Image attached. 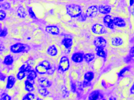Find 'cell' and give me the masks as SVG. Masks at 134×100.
I'll use <instances>...</instances> for the list:
<instances>
[{"label": "cell", "mask_w": 134, "mask_h": 100, "mask_svg": "<svg viewBox=\"0 0 134 100\" xmlns=\"http://www.w3.org/2000/svg\"><path fill=\"white\" fill-rule=\"evenodd\" d=\"M67 13L72 17H76L80 15L82 10L80 6L78 5L71 4L67 6Z\"/></svg>", "instance_id": "1"}, {"label": "cell", "mask_w": 134, "mask_h": 100, "mask_svg": "<svg viewBox=\"0 0 134 100\" xmlns=\"http://www.w3.org/2000/svg\"><path fill=\"white\" fill-rule=\"evenodd\" d=\"M30 49V47L28 44L17 43L13 44L10 48L11 51L14 53L21 52H27Z\"/></svg>", "instance_id": "2"}, {"label": "cell", "mask_w": 134, "mask_h": 100, "mask_svg": "<svg viewBox=\"0 0 134 100\" xmlns=\"http://www.w3.org/2000/svg\"><path fill=\"white\" fill-rule=\"evenodd\" d=\"M69 61L67 57L63 56L60 61L59 67L63 71H65L69 68Z\"/></svg>", "instance_id": "3"}, {"label": "cell", "mask_w": 134, "mask_h": 100, "mask_svg": "<svg viewBox=\"0 0 134 100\" xmlns=\"http://www.w3.org/2000/svg\"><path fill=\"white\" fill-rule=\"evenodd\" d=\"M93 32L97 34H102L105 32V30L103 26L100 24L95 25L92 28Z\"/></svg>", "instance_id": "4"}, {"label": "cell", "mask_w": 134, "mask_h": 100, "mask_svg": "<svg viewBox=\"0 0 134 100\" xmlns=\"http://www.w3.org/2000/svg\"><path fill=\"white\" fill-rule=\"evenodd\" d=\"M94 43L97 48H103L105 47L106 44L105 40L102 37L96 38L94 40Z\"/></svg>", "instance_id": "5"}, {"label": "cell", "mask_w": 134, "mask_h": 100, "mask_svg": "<svg viewBox=\"0 0 134 100\" xmlns=\"http://www.w3.org/2000/svg\"><path fill=\"white\" fill-rule=\"evenodd\" d=\"M97 13V8L96 6H92L89 7L87 10L86 16L89 17H93Z\"/></svg>", "instance_id": "6"}, {"label": "cell", "mask_w": 134, "mask_h": 100, "mask_svg": "<svg viewBox=\"0 0 134 100\" xmlns=\"http://www.w3.org/2000/svg\"><path fill=\"white\" fill-rule=\"evenodd\" d=\"M45 31L53 35H57L59 33V28L55 26H49L45 28Z\"/></svg>", "instance_id": "7"}, {"label": "cell", "mask_w": 134, "mask_h": 100, "mask_svg": "<svg viewBox=\"0 0 134 100\" xmlns=\"http://www.w3.org/2000/svg\"><path fill=\"white\" fill-rule=\"evenodd\" d=\"M39 83L40 86L44 87H50L51 83L48 79L45 77H41L38 79Z\"/></svg>", "instance_id": "8"}, {"label": "cell", "mask_w": 134, "mask_h": 100, "mask_svg": "<svg viewBox=\"0 0 134 100\" xmlns=\"http://www.w3.org/2000/svg\"><path fill=\"white\" fill-rule=\"evenodd\" d=\"M104 22L107 26L110 29H112L114 28L113 20L112 19L110 15H106L104 18Z\"/></svg>", "instance_id": "9"}, {"label": "cell", "mask_w": 134, "mask_h": 100, "mask_svg": "<svg viewBox=\"0 0 134 100\" xmlns=\"http://www.w3.org/2000/svg\"><path fill=\"white\" fill-rule=\"evenodd\" d=\"M72 59L75 62H80L83 60V55L81 53H76L72 56Z\"/></svg>", "instance_id": "10"}, {"label": "cell", "mask_w": 134, "mask_h": 100, "mask_svg": "<svg viewBox=\"0 0 134 100\" xmlns=\"http://www.w3.org/2000/svg\"><path fill=\"white\" fill-rule=\"evenodd\" d=\"M113 23L114 25L120 26V27H123L126 25L125 21L123 19L119 17H116L113 20Z\"/></svg>", "instance_id": "11"}, {"label": "cell", "mask_w": 134, "mask_h": 100, "mask_svg": "<svg viewBox=\"0 0 134 100\" xmlns=\"http://www.w3.org/2000/svg\"><path fill=\"white\" fill-rule=\"evenodd\" d=\"M15 81V79L14 76H8L6 88L8 89H10L12 88L14 85Z\"/></svg>", "instance_id": "12"}, {"label": "cell", "mask_w": 134, "mask_h": 100, "mask_svg": "<svg viewBox=\"0 0 134 100\" xmlns=\"http://www.w3.org/2000/svg\"><path fill=\"white\" fill-rule=\"evenodd\" d=\"M36 70L40 74H44L47 72L48 69L40 63L36 67Z\"/></svg>", "instance_id": "13"}, {"label": "cell", "mask_w": 134, "mask_h": 100, "mask_svg": "<svg viewBox=\"0 0 134 100\" xmlns=\"http://www.w3.org/2000/svg\"><path fill=\"white\" fill-rule=\"evenodd\" d=\"M47 53L50 56H55L57 54V50L55 46H51L48 49Z\"/></svg>", "instance_id": "14"}, {"label": "cell", "mask_w": 134, "mask_h": 100, "mask_svg": "<svg viewBox=\"0 0 134 100\" xmlns=\"http://www.w3.org/2000/svg\"><path fill=\"white\" fill-rule=\"evenodd\" d=\"M62 44L67 49L70 48L73 44L72 39L70 38H65L62 40Z\"/></svg>", "instance_id": "15"}, {"label": "cell", "mask_w": 134, "mask_h": 100, "mask_svg": "<svg viewBox=\"0 0 134 100\" xmlns=\"http://www.w3.org/2000/svg\"><path fill=\"white\" fill-rule=\"evenodd\" d=\"M111 10V7L109 6H101L99 8V11L102 14H108L110 12Z\"/></svg>", "instance_id": "16"}, {"label": "cell", "mask_w": 134, "mask_h": 100, "mask_svg": "<svg viewBox=\"0 0 134 100\" xmlns=\"http://www.w3.org/2000/svg\"><path fill=\"white\" fill-rule=\"evenodd\" d=\"M25 89L29 92H31L34 90L33 84L30 82V80H27L25 82Z\"/></svg>", "instance_id": "17"}, {"label": "cell", "mask_w": 134, "mask_h": 100, "mask_svg": "<svg viewBox=\"0 0 134 100\" xmlns=\"http://www.w3.org/2000/svg\"><path fill=\"white\" fill-rule=\"evenodd\" d=\"M17 12V15L20 18H25L26 16L25 10L22 6H20L18 8Z\"/></svg>", "instance_id": "18"}, {"label": "cell", "mask_w": 134, "mask_h": 100, "mask_svg": "<svg viewBox=\"0 0 134 100\" xmlns=\"http://www.w3.org/2000/svg\"><path fill=\"white\" fill-rule=\"evenodd\" d=\"M13 57L11 55H8L6 56L5 58V60L4 61V63L6 65H11L13 63Z\"/></svg>", "instance_id": "19"}, {"label": "cell", "mask_w": 134, "mask_h": 100, "mask_svg": "<svg viewBox=\"0 0 134 100\" xmlns=\"http://www.w3.org/2000/svg\"><path fill=\"white\" fill-rule=\"evenodd\" d=\"M122 44V41L121 38L119 37H116L112 40V44L113 45L117 46L120 45Z\"/></svg>", "instance_id": "20"}, {"label": "cell", "mask_w": 134, "mask_h": 100, "mask_svg": "<svg viewBox=\"0 0 134 100\" xmlns=\"http://www.w3.org/2000/svg\"><path fill=\"white\" fill-rule=\"evenodd\" d=\"M36 76H37V74L36 73L34 70H31L30 71L28 74L27 78L28 80L32 81L36 77Z\"/></svg>", "instance_id": "21"}, {"label": "cell", "mask_w": 134, "mask_h": 100, "mask_svg": "<svg viewBox=\"0 0 134 100\" xmlns=\"http://www.w3.org/2000/svg\"><path fill=\"white\" fill-rule=\"evenodd\" d=\"M38 91L40 94L44 97L46 96L49 93L45 87H42L41 86L38 88Z\"/></svg>", "instance_id": "22"}, {"label": "cell", "mask_w": 134, "mask_h": 100, "mask_svg": "<svg viewBox=\"0 0 134 100\" xmlns=\"http://www.w3.org/2000/svg\"><path fill=\"white\" fill-rule=\"evenodd\" d=\"M99 95V93L97 91L92 92L90 95L89 99L90 100H96L98 99Z\"/></svg>", "instance_id": "23"}, {"label": "cell", "mask_w": 134, "mask_h": 100, "mask_svg": "<svg viewBox=\"0 0 134 100\" xmlns=\"http://www.w3.org/2000/svg\"><path fill=\"white\" fill-rule=\"evenodd\" d=\"M31 67H30V66L28 64H23L22 66V67H21L20 68H19V71H21L27 72L30 71V69H31Z\"/></svg>", "instance_id": "24"}, {"label": "cell", "mask_w": 134, "mask_h": 100, "mask_svg": "<svg viewBox=\"0 0 134 100\" xmlns=\"http://www.w3.org/2000/svg\"><path fill=\"white\" fill-rule=\"evenodd\" d=\"M94 55L92 54H86L84 56V58L87 62H89L94 58Z\"/></svg>", "instance_id": "25"}, {"label": "cell", "mask_w": 134, "mask_h": 100, "mask_svg": "<svg viewBox=\"0 0 134 100\" xmlns=\"http://www.w3.org/2000/svg\"><path fill=\"white\" fill-rule=\"evenodd\" d=\"M93 73L91 72H88L85 74V78L86 80H87L88 81H91L93 78Z\"/></svg>", "instance_id": "26"}, {"label": "cell", "mask_w": 134, "mask_h": 100, "mask_svg": "<svg viewBox=\"0 0 134 100\" xmlns=\"http://www.w3.org/2000/svg\"><path fill=\"white\" fill-rule=\"evenodd\" d=\"M34 95L32 93H28L25 96L22 100H33L34 99Z\"/></svg>", "instance_id": "27"}, {"label": "cell", "mask_w": 134, "mask_h": 100, "mask_svg": "<svg viewBox=\"0 0 134 100\" xmlns=\"http://www.w3.org/2000/svg\"><path fill=\"white\" fill-rule=\"evenodd\" d=\"M96 51H97V55H98V56L102 57H104V56H105V53L104 51L103 48H97Z\"/></svg>", "instance_id": "28"}, {"label": "cell", "mask_w": 134, "mask_h": 100, "mask_svg": "<svg viewBox=\"0 0 134 100\" xmlns=\"http://www.w3.org/2000/svg\"><path fill=\"white\" fill-rule=\"evenodd\" d=\"M25 76V73L24 72L19 71L18 74L17 75V77L19 80L23 79Z\"/></svg>", "instance_id": "29"}, {"label": "cell", "mask_w": 134, "mask_h": 100, "mask_svg": "<svg viewBox=\"0 0 134 100\" xmlns=\"http://www.w3.org/2000/svg\"><path fill=\"white\" fill-rule=\"evenodd\" d=\"M1 6L5 9L8 10L9 9L11 6H10V4L8 2H5L2 4L1 5Z\"/></svg>", "instance_id": "30"}, {"label": "cell", "mask_w": 134, "mask_h": 100, "mask_svg": "<svg viewBox=\"0 0 134 100\" xmlns=\"http://www.w3.org/2000/svg\"><path fill=\"white\" fill-rule=\"evenodd\" d=\"M28 12H29V14L30 15V17H31V18H32L33 19H36V17L35 15V14L34 13V12H33L32 8H30L28 9Z\"/></svg>", "instance_id": "31"}, {"label": "cell", "mask_w": 134, "mask_h": 100, "mask_svg": "<svg viewBox=\"0 0 134 100\" xmlns=\"http://www.w3.org/2000/svg\"><path fill=\"white\" fill-rule=\"evenodd\" d=\"M41 64H43V65L45 66V67H46V68L48 70V69H50V67H51V66H50V63L48 61H44L42 62H41Z\"/></svg>", "instance_id": "32"}, {"label": "cell", "mask_w": 134, "mask_h": 100, "mask_svg": "<svg viewBox=\"0 0 134 100\" xmlns=\"http://www.w3.org/2000/svg\"><path fill=\"white\" fill-rule=\"evenodd\" d=\"M7 34V30L6 28H4L3 30L1 31L0 32V37H4L6 36Z\"/></svg>", "instance_id": "33"}, {"label": "cell", "mask_w": 134, "mask_h": 100, "mask_svg": "<svg viewBox=\"0 0 134 100\" xmlns=\"http://www.w3.org/2000/svg\"><path fill=\"white\" fill-rule=\"evenodd\" d=\"M0 20H3L5 17H6V13L5 12V11L2 10H0Z\"/></svg>", "instance_id": "34"}, {"label": "cell", "mask_w": 134, "mask_h": 100, "mask_svg": "<svg viewBox=\"0 0 134 100\" xmlns=\"http://www.w3.org/2000/svg\"><path fill=\"white\" fill-rule=\"evenodd\" d=\"M54 67H51L50 69L48 70L47 71V73L48 75H52L53 74V73L54 72Z\"/></svg>", "instance_id": "35"}, {"label": "cell", "mask_w": 134, "mask_h": 100, "mask_svg": "<svg viewBox=\"0 0 134 100\" xmlns=\"http://www.w3.org/2000/svg\"><path fill=\"white\" fill-rule=\"evenodd\" d=\"M2 99L3 100H11V97L7 94L4 95L3 97H2Z\"/></svg>", "instance_id": "36"}, {"label": "cell", "mask_w": 134, "mask_h": 100, "mask_svg": "<svg viewBox=\"0 0 134 100\" xmlns=\"http://www.w3.org/2000/svg\"><path fill=\"white\" fill-rule=\"evenodd\" d=\"M0 77H1V80H2V81H4V80H5V76L3 75L2 74H1V75H0Z\"/></svg>", "instance_id": "37"}, {"label": "cell", "mask_w": 134, "mask_h": 100, "mask_svg": "<svg viewBox=\"0 0 134 100\" xmlns=\"http://www.w3.org/2000/svg\"><path fill=\"white\" fill-rule=\"evenodd\" d=\"M131 93H133V94H134V84H133V85L132 86V88H131Z\"/></svg>", "instance_id": "38"}, {"label": "cell", "mask_w": 134, "mask_h": 100, "mask_svg": "<svg viewBox=\"0 0 134 100\" xmlns=\"http://www.w3.org/2000/svg\"><path fill=\"white\" fill-rule=\"evenodd\" d=\"M131 55H134V47H133V48H132V49H131Z\"/></svg>", "instance_id": "39"}, {"label": "cell", "mask_w": 134, "mask_h": 100, "mask_svg": "<svg viewBox=\"0 0 134 100\" xmlns=\"http://www.w3.org/2000/svg\"><path fill=\"white\" fill-rule=\"evenodd\" d=\"M134 0H130V5H132L134 3Z\"/></svg>", "instance_id": "40"}, {"label": "cell", "mask_w": 134, "mask_h": 100, "mask_svg": "<svg viewBox=\"0 0 134 100\" xmlns=\"http://www.w3.org/2000/svg\"><path fill=\"white\" fill-rule=\"evenodd\" d=\"M110 100H115V99L113 98H110Z\"/></svg>", "instance_id": "41"}, {"label": "cell", "mask_w": 134, "mask_h": 100, "mask_svg": "<svg viewBox=\"0 0 134 100\" xmlns=\"http://www.w3.org/2000/svg\"><path fill=\"white\" fill-rule=\"evenodd\" d=\"M37 100H42V99H40V98H37Z\"/></svg>", "instance_id": "42"}, {"label": "cell", "mask_w": 134, "mask_h": 100, "mask_svg": "<svg viewBox=\"0 0 134 100\" xmlns=\"http://www.w3.org/2000/svg\"><path fill=\"white\" fill-rule=\"evenodd\" d=\"M4 0H0V2H2V1H4Z\"/></svg>", "instance_id": "43"}, {"label": "cell", "mask_w": 134, "mask_h": 100, "mask_svg": "<svg viewBox=\"0 0 134 100\" xmlns=\"http://www.w3.org/2000/svg\"></svg>", "instance_id": "44"}]
</instances>
